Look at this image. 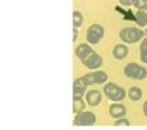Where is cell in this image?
Here are the masks:
<instances>
[{"mask_svg": "<svg viewBox=\"0 0 147 130\" xmlns=\"http://www.w3.org/2000/svg\"><path fill=\"white\" fill-rule=\"evenodd\" d=\"M102 91H104V95L112 102H121L126 97V90L115 83H105Z\"/></svg>", "mask_w": 147, "mask_h": 130, "instance_id": "cell-1", "label": "cell"}, {"mask_svg": "<svg viewBox=\"0 0 147 130\" xmlns=\"http://www.w3.org/2000/svg\"><path fill=\"white\" fill-rule=\"evenodd\" d=\"M144 31H142L140 28L137 27H126V28H122L121 32H119V38L122 39L123 43H136L140 42L143 38H144Z\"/></svg>", "mask_w": 147, "mask_h": 130, "instance_id": "cell-2", "label": "cell"}, {"mask_svg": "<svg viewBox=\"0 0 147 130\" xmlns=\"http://www.w3.org/2000/svg\"><path fill=\"white\" fill-rule=\"evenodd\" d=\"M123 74L132 80H144L147 77V69L144 66L132 62L123 67Z\"/></svg>", "mask_w": 147, "mask_h": 130, "instance_id": "cell-3", "label": "cell"}, {"mask_svg": "<svg viewBox=\"0 0 147 130\" xmlns=\"http://www.w3.org/2000/svg\"><path fill=\"white\" fill-rule=\"evenodd\" d=\"M104 36H105V30L100 24H92V25H90L87 28L86 38H87V42L91 43V45H95V43L101 42Z\"/></svg>", "mask_w": 147, "mask_h": 130, "instance_id": "cell-4", "label": "cell"}, {"mask_svg": "<svg viewBox=\"0 0 147 130\" xmlns=\"http://www.w3.org/2000/svg\"><path fill=\"white\" fill-rule=\"evenodd\" d=\"M97 122V116L95 113H92L90 110H83L80 113H76L74 119H73V125L74 126H92Z\"/></svg>", "mask_w": 147, "mask_h": 130, "instance_id": "cell-5", "label": "cell"}, {"mask_svg": "<svg viewBox=\"0 0 147 130\" xmlns=\"http://www.w3.org/2000/svg\"><path fill=\"white\" fill-rule=\"evenodd\" d=\"M87 84L84 83V80L80 77L76 78L74 83H73V99H81V98L86 97V92H87Z\"/></svg>", "mask_w": 147, "mask_h": 130, "instance_id": "cell-6", "label": "cell"}, {"mask_svg": "<svg viewBox=\"0 0 147 130\" xmlns=\"http://www.w3.org/2000/svg\"><path fill=\"white\" fill-rule=\"evenodd\" d=\"M81 63L86 66L87 69H90V70H97V69H100L102 66V57L97 53V52H92V53H91L87 59H84Z\"/></svg>", "mask_w": 147, "mask_h": 130, "instance_id": "cell-7", "label": "cell"}, {"mask_svg": "<svg viewBox=\"0 0 147 130\" xmlns=\"http://www.w3.org/2000/svg\"><path fill=\"white\" fill-rule=\"evenodd\" d=\"M102 101V94L100 90H90L86 92V102L90 106H98Z\"/></svg>", "mask_w": 147, "mask_h": 130, "instance_id": "cell-8", "label": "cell"}, {"mask_svg": "<svg viewBox=\"0 0 147 130\" xmlns=\"http://www.w3.org/2000/svg\"><path fill=\"white\" fill-rule=\"evenodd\" d=\"M108 112H109V116H111V118H113V119L123 118V116H126V113H127L126 106H125L123 104H119V102H113L112 105L109 106Z\"/></svg>", "mask_w": 147, "mask_h": 130, "instance_id": "cell-9", "label": "cell"}, {"mask_svg": "<svg viewBox=\"0 0 147 130\" xmlns=\"http://www.w3.org/2000/svg\"><path fill=\"white\" fill-rule=\"evenodd\" d=\"M91 43H80L79 46L76 48V51H74V53H76V56L79 57L80 62H83L84 59H87L88 56H90L94 51H92V48L90 46Z\"/></svg>", "mask_w": 147, "mask_h": 130, "instance_id": "cell-10", "label": "cell"}, {"mask_svg": "<svg viewBox=\"0 0 147 130\" xmlns=\"http://www.w3.org/2000/svg\"><path fill=\"white\" fill-rule=\"evenodd\" d=\"M129 53V49H127V46H126V43H119V45H115V48H113L112 51V55L115 59H118V60H122L125 59L126 56Z\"/></svg>", "mask_w": 147, "mask_h": 130, "instance_id": "cell-11", "label": "cell"}, {"mask_svg": "<svg viewBox=\"0 0 147 130\" xmlns=\"http://www.w3.org/2000/svg\"><path fill=\"white\" fill-rule=\"evenodd\" d=\"M135 20L139 27H147V6L137 9V13L135 14Z\"/></svg>", "mask_w": 147, "mask_h": 130, "instance_id": "cell-12", "label": "cell"}, {"mask_svg": "<svg viewBox=\"0 0 147 130\" xmlns=\"http://www.w3.org/2000/svg\"><path fill=\"white\" fill-rule=\"evenodd\" d=\"M92 74V78H94V83L95 84H105L108 81V74L104 71V70H92L91 71Z\"/></svg>", "mask_w": 147, "mask_h": 130, "instance_id": "cell-13", "label": "cell"}, {"mask_svg": "<svg viewBox=\"0 0 147 130\" xmlns=\"http://www.w3.org/2000/svg\"><path fill=\"white\" fill-rule=\"evenodd\" d=\"M127 97L130 98L133 102H137V101H140L142 97H143V90L139 88V87H130V88L127 90Z\"/></svg>", "mask_w": 147, "mask_h": 130, "instance_id": "cell-14", "label": "cell"}, {"mask_svg": "<svg viewBox=\"0 0 147 130\" xmlns=\"http://www.w3.org/2000/svg\"><path fill=\"white\" fill-rule=\"evenodd\" d=\"M74 102H73V112L74 113H80V112H83L84 108H86V102L83 101V98L81 99H73Z\"/></svg>", "mask_w": 147, "mask_h": 130, "instance_id": "cell-15", "label": "cell"}, {"mask_svg": "<svg viewBox=\"0 0 147 130\" xmlns=\"http://www.w3.org/2000/svg\"><path fill=\"white\" fill-rule=\"evenodd\" d=\"M83 21H84V17H83V14L80 13V11H74L73 13V25L76 27V28H80L81 25H83Z\"/></svg>", "mask_w": 147, "mask_h": 130, "instance_id": "cell-16", "label": "cell"}, {"mask_svg": "<svg viewBox=\"0 0 147 130\" xmlns=\"http://www.w3.org/2000/svg\"><path fill=\"white\" fill-rule=\"evenodd\" d=\"M83 80H84V83L87 84V86H92V84H95L94 83V78H92V74L91 73H87V74H84V76L81 77Z\"/></svg>", "mask_w": 147, "mask_h": 130, "instance_id": "cell-17", "label": "cell"}, {"mask_svg": "<svg viewBox=\"0 0 147 130\" xmlns=\"http://www.w3.org/2000/svg\"><path fill=\"white\" fill-rule=\"evenodd\" d=\"M130 122L126 119V118H119V119H115V126H129Z\"/></svg>", "mask_w": 147, "mask_h": 130, "instance_id": "cell-18", "label": "cell"}, {"mask_svg": "<svg viewBox=\"0 0 147 130\" xmlns=\"http://www.w3.org/2000/svg\"><path fill=\"white\" fill-rule=\"evenodd\" d=\"M133 6L136 9H142V7L147 6V0H133Z\"/></svg>", "mask_w": 147, "mask_h": 130, "instance_id": "cell-19", "label": "cell"}, {"mask_svg": "<svg viewBox=\"0 0 147 130\" xmlns=\"http://www.w3.org/2000/svg\"><path fill=\"white\" fill-rule=\"evenodd\" d=\"M139 49H140V52L147 51V36L146 38H143V39L140 41V46H139Z\"/></svg>", "mask_w": 147, "mask_h": 130, "instance_id": "cell-20", "label": "cell"}, {"mask_svg": "<svg viewBox=\"0 0 147 130\" xmlns=\"http://www.w3.org/2000/svg\"><path fill=\"white\" fill-rule=\"evenodd\" d=\"M122 6L125 7H129V6H133V0H118Z\"/></svg>", "mask_w": 147, "mask_h": 130, "instance_id": "cell-21", "label": "cell"}, {"mask_svg": "<svg viewBox=\"0 0 147 130\" xmlns=\"http://www.w3.org/2000/svg\"><path fill=\"white\" fill-rule=\"evenodd\" d=\"M140 60H142L143 63H146V65H147V51L140 52Z\"/></svg>", "mask_w": 147, "mask_h": 130, "instance_id": "cell-22", "label": "cell"}, {"mask_svg": "<svg viewBox=\"0 0 147 130\" xmlns=\"http://www.w3.org/2000/svg\"><path fill=\"white\" fill-rule=\"evenodd\" d=\"M77 36H79V28H73V41H76L77 39Z\"/></svg>", "mask_w": 147, "mask_h": 130, "instance_id": "cell-23", "label": "cell"}, {"mask_svg": "<svg viewBox=\"0 0 147 130\" xmlns=\"http://www.w3.org/2000/svg\"><path fill=\"white\" fill-rule=\"evenodd\" d=\"M143 113H144V116L147 118V101L143 104Z\"/></svg>", "mask_w": 147, "mask_h": 130, "instance_id": "cell-24", "label": "cell"}, {"mask_svg": "<svg viewBox=\"0 0 147 130\" xmlns=\"http://www.w3.org/2000/svg\"><path fill=\"white\" fill-rule=\"evenodd\" d=\"M144 34H146V35H147V28H146V31H144Z\"/></svg>", "mask_w": 147, "mask_h": 130, "instance_id": "cell-25", "label": "cell"}]
</instances>
